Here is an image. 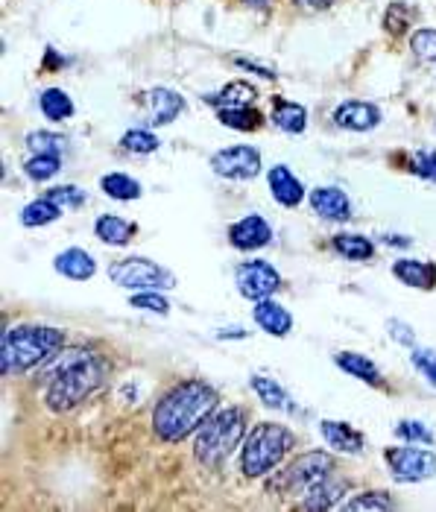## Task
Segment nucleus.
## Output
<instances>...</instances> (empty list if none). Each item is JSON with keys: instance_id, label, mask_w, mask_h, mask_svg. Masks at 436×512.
Returning <instances> with one entry per match:
<instances>
[{"instance_id": "f257e3e1", "label": "nucleus", "mask_w": 436, "mask_h": 512, "mask_svg": "<svg viewBox=\"0 0 436 512\" xmlns=\"http://www.w3.org/2000/svg\"><path fill=\"white\" fill-rule=\"evenodd\" d=\"M106 384V363L88 346H65L44 369V404L53 413H71Z\"/></svg>"}, {"instance_id": "f03ea898", "label": "nucleus", "mask_w": 436, "mask_h": 512, "mask_svg": "<svg viewBox=\"0 0 436 512\" xmlns=\"http://www.w3.org/2000/svg\"><path fill=\"white\" fill-rule=\"evenodd\" d=\"M217 410H220V393L202 378H188L170 387L153 407V431L161 442L179 445L188 436L197 434Z\"/></svg>"}, {"instance_id": "7ed1b4c3", "label": "nucleus", "mask_w": 436, "mask_h": 512, "mask_svg": "<svg viewBox=\"0 0 436 512\" xmlns=\"http://www.w3.org/2000/svg\"><path fill=\"white\" fill-rule=\"evenodd\" d=\"M68 346V334L50 325H15L0 343V372L6 378L39 369Z\"/></svg>"}, {"instance_id": "20e7f679", "label": "nucleus", "mask_w": 436, "mask_h": 512, "mask_svg": "<svg viewBox=\"0 0 436 512\" xmlns=\"http://www.w3.org/2000/svg\"><path fill=\"white\" fill-rule=\"evenodd\" d=\"M246 439V410L223 407L194 434V460L205 469H220Z\"/></svg>"}, {"instance_id": "39448f33", "label": "nucleus", "mask_w": 436, "mask_h": 512, "mask_svg": "<svg viewBox=\"0 0 436 512\" xmlns=\"http://www.w3.org/2000/svg\"><path fill=\"white\" fill-rule=\"evenodd\" d=\"M296 448V434L287 425L261 422L255 425L240 445V472L252 480L270 477L284 463V457Z\"/></svg>"}, {"instance_id": "423d86ee", "label": "nucleus", "mask_w": 436, "mask_h": 512, "mask_svg": "<svg viewBox=\"0 0 436 512\" xmlns=\"http://www.w3.org/2000/svg\"><path fill=\"white\" fill-rule=\"evenodd\" d=\"M109 278L112 284H118L123 290H173L176 287V276L156 264L153 258H144V255H129V258H120L109 267Z\"/></svg>"}, {"instance_id": "0eeeda50", "label": "nucleus", "mask_w": 436, "mask_h": 512, "mask_svg": "<svg viewBox=\"0 0 436 512\" xmlns=\"http://www.w3.org/2000/svg\"><path fill=\"white\" fill-rule=\"evenodd\" d=\"M331 472H334V460H331L328 451H305L278 474L273 483L287 495H305L308 489H314L325 477H331Z\"/></svg>"}, {"instance_id": "6e6552de", "label": "nucleus", "mask_w": 436, "mask_h": 512, "mask_svg": "<svg viewBox=\"0 0 436 512\" xmlns=\"http://www.w3.org/2000/svg\"><path fill=\"white\" fill-rule=\"evenodd\" d=\"M235 284L238 293L249 302H261V299H273L281 290V273L270 261H240L235 267Z\"/></svg>"}, {"instance_id": "1a4fd4ad", "label": "nucleus", "mask_w": 436, "mask_h": 512, "mask_svg": "<svg viewBox=\"0 0 436 512\" xmlns=\"http://www.w3.org/2000/svg\"><path fill=\"white\" fill-rule=\"evenodd\" d=\"M384 460H387L393 477L401 483H422L436 474V451H431V445L410 448V442H407L404 448H387Z\"/></svg>"}, {"instance_id": "9d476101", "label": "nucleus", "mask_w": 436, "mask_h": 512, "mask_svg": "<svg viewBox=\"0 0 436 512\" xmlns=\"http://www.w3.org/2000/svg\"><path fill=\"white\" fill-rule=\"evenodd\" d=\"M264 158L258 153V147L252 144H235V147H223L211 156V170L220 179L229 182H249L261 173Z\"/></svg>"}, {"instance_id": "9b49d317", "label": "nucleus", "mask_w": 436, "mask_h": 512, "mask_svg": "<svg viewBox=\"0 0 436 512\" xmlns=\"http://www.w3.org/2000/svg\"><path fill=\"white\" fill-rule=\"evenodd\" d=\"M229 243L240 252H258L273 243V226L261 214H246L229 226Z\"/></svg>"}, {"instance_id": "f8f14e48", "label": "nucleus", "mask_w": 436, "mask_h": 512, "mask_svg": "<svg viewBox=\"0 0 436 512\" xmlns=\"http://www.w3.org/2000/svg\"><path fill=\"white\" fill-rule=\"evenodd\" d=\"M308 205H311V211L317 217L328 220V223H346V220H352V199H349V194L343 188H337V185L314 188L308 194Z\"/></svg>"}, {"instance_id": "ddd939ff", "label": "nucleus", "mask_w": 436, "mask_h": 512, "mask_svg": "<svg viewBox=\"0 0 436 512\" xmlns=\"http://www.w3.org/2000/svg\"><path fill=\"white\" fill-rule=\"evenodd\" d=\"M334 123L346 132H372L381 126V109L366 100H346L334 109Z\"/></svg>"}, {"instance_id": "4468645a", "label": "nucleus", "mask_w": 436, "mask_h": 512, "mask_svg": "<svg viewBox=\"0 0 436 512\" xmlns=\"http://www.w3.org/2000/svg\"><path fill=\"white\" fill-rule=\"evenodd\" d=\"M267 185H270V194L281 208H299L305 202V185L299 182V176L287 164H276L267 173Z\"/></svg>"}, {"instance_id": "2eb2a0df", "label": "nucleus", "mask_w": 436, "mask_h": 512, "mask_svg": "<svg viewBox=\"0 0 436 512\" xmlns=\"http://www.w3.org/2000/svg\"><path fill=\"white\" fill-rule=\"evenodd\" d=\"M147 103H150V123L153 126H170L188 106L179 91L164 88V85H156L147 91Z\"/></svg>"}, {"instance_id": "dca6fc26", "label": "nucleus", "mask_w": 436, "mask_h": 512, "mask_svg": "<svg viewBox=\"0 0 436 512\" xmlns=\"http://www.w3.org/2000/svg\"><path fill=\"white\" fill-rule=\"evenodd\" d=\"M53 270L68 281H91L97 273V261L88 249L82 246H71V249H62L56 258H53Z\"/></svg>"}, {"instance_id": "f3484780", "label": "nucleus", "mask_w": 436, "mask_h": 512, "mask_svg": "<svg viewBox=\"0 0 436 512\" xmlns=\"http://www.w3.org/2000/svg\"><path fill=\"white\" fill-rule=\"evenodd\" d=\"M319 434L325 439V445L337 454H360L366 445V439L357 428H352L349 422H337V419H322Z\"/></svg>"}, {"instance_id": "a211bd4d", "label": "nucleus", "mask_w": 436, "mask_h": 512, "mask_svg": "<svg viewBox=\"0 0 436 512\" xmlns=\"http://www.w3.org/2000/svg\"><path fill=\"white\" fill-rule=\"evenodd\" d=\"M252 319H255L258 328H261L264 334H270V337H287V334L293 331V314H290L284 305H278L276 299H261V302H255Z\"/></svg>"}, {"instance_id": "6ab92c4d", "label": "nucleus", "mask_w": 436, "mask_h": 512, "mask_svg": "<svg viewBox=\"0 0 436 512\" xmlns=\"http://www.w3.org/2000/svg\"><path fill=\"white\" fill-rule=\"evenodd\" d=\"M393 276L413 290H434L436 287V264L434 261H419V258H398L393 264Z\"/></svg>"}, {"instance_id": "aec40b11", "label": "nucleus", "mask_w": 436, "mask_h": 512, "mask_svg": "<svg viewBox=\"0 0 436 512\" xmlns=\"http://www.w3.org/2000/svg\"><path fill=\"white\" fill-rule=\"evenodd\" d=\"M94 235L106 246H129L138 235V226L132 220H123L118 214H100L94 220Z\"/></svg>"}, {"instance_id": "412c9836", "label": "nucleus", "mask_w": 436, "mask_h": 512, "mask_svg": "<svg viewBox=\"0 0 436 512\" xmlns=\"http://www.w3.org/2000/svg\"><path fill=\"white\" fill-rule=\"evenodd\" d=\"M202 100L214 109H238V106H252L258 100V88L246 79H235L223 85L217 94H205Z\"/></svg>"}, {"instance_id": "4be33fe9", "label": "nucleus", "mask_w": 436, "mask_h": 512, "mask_svg": "<svg viewBox=\"0 0 436 512\" xmlns=\"http://www.w3.org/2000/svg\"><path fill=\"white\" fill-rule=\"evenodd\" d=\"M334 363H337L346 375H352V378L369 384V387H384V375H381V369H378V363H375L372 357L360 355V352H337Z\"/></svg>"}, {"instance_id": "5701e85b", "label": "nucleus", "mask_w": 436, "mask_h": 512, "mask_svg": "<svg viewBox=\"0 0 436 512\" xmlns=\"http://www.w3.org/2000/svg\"><path fill=\"white\" fill-rule=\"evenodd\" d=\"M249 387H252V393L258 395V401H261L267 410H278V413H293V410H296L290 393H287L278 381H273L270 375H252V378H249Z\"/></svg>"}, {"instance_id": "b1692460", "label": "nucleus", "mask_w": 436, "mask_h": 512, "mask_svg": "<svg viewBox=\"0 0 436 512\" xmlns=\"http://www.w3.org/2000/svg\"><path fill=\"white\" fill-rule=\"evenodd\" d=\"M270 120L276 123L281 132H287V135H302L308 129V109L302 103H293V100H284V97H273Z\"/></svg>"}, {"instance_id": "393cba45", "label": "nucleus", "mask_w": 436, "mask_h": 512, "mask_svg": "<svg viewBox=\"0 0 436 512\" xmlns=\"http://www.w3.org/2000/svg\"><path fill=\"white\" fill-rule=\"evenodd\" d=\"M346 489H349V486H346L343 480H331V477H325L322 483H317L314 489H308V492H305L302 507H305V510H317V512L334 510V507L343 501Z\"/></svg>"}, {"instance_id": "a878e982", "label": "nucleus", "mask_w": 436, "mask_h": 512, "mask_svg": "<svg viewBox=\"0 0 436 512\" xmlns=\"http://www.w3.org/2000/svg\"><path fill=\"white\" fill-rule=\"evenodd\" d=\"M62 208L53 202V199H47L41 194L39 199H33V202H27L24 208H21V226H27V229H41V226H50V223H56V220H62Z\"/></svg>"}, {"instance_id": "bb28decb", "label": "nucleus", "mask_w": 436, "mask_h": 512, "mask_svg": "<svg viewBox=\"0 0 436 512\" xmlns=\"http://www.w3.org/2000/svg\"><path fill=\"white\" fill-rule=\"evenodd\" d=\"M39 109L41 115L53 120V123H65V120L74 118V112H77L74 100L62 88H44L39 97Z\"/></svg>"}, {"instance_id": "cd10ccee", "label": "nucleus", "mask_w": 436, "mask_h": 512, "mask_svg": "<svg viewBox=\"0 0 436 512\" xmlns=\"http://www.w3.org/2000/svg\"><path fill=\"white\" fill-rule=\"evenodd\" d=\"M100 191L109 199H118V202H135V199H141V194H144L141 182L132 179L129 173H106L100 179Z\"/></svg>"}, {"instance_id": "c85d7f7f", "label": "nucleus", "mask_w": 436, "mask_h": 512, "mask_svg": "<svg viewBox=\"0 0 436 512\" xmlns=\"http://www.w3.org/2000/svg\"><path fill=\"white\" fill-rule=\"evenodd\" d=\"M334 252L346 261H369L375 255V243L366 235H352V232H340L331 240Z\"/></svg>"}, {"instance_id": "c756f323", "label": "nucleus", "mask_w": 436, "mask_h": 512, "mask_svg": "<svg viewBox=\"0 0 436 512\" xmlns=\"http://www.w3.org/2000/svg\"><path fill=\"white\" fill-rule=\"evenodd\" d=\"M217 120L226 129L235 132H258L264 126V115L255 106H238V109H217Z\"/></svg>"}, {"instance_id": "7c9ffc66", "label": "nucleus", "mask_w": 436, "mask_h": 512, "mask_svg": "<svg viewBox=\"0 0 436 512\" xmlns=\"http://www.w3.org/2000/svg\"><path fill=\"white\" fill-rule=\"evenodd\" d=\"M159 147H161L159 135H156V132H150V129H141V126H135V129H129V132H123V138H120V150H123V153H129V156H153Z\"/></svg>"}, {"instance_id": "2f4dec72", "label": "nucleus", "mask_w": 436, "mask_h": 512, "mask_svg": "<svg viewBox=\"0 0 436 512\" xmlns=\"http://www.w3.org/2000/svg\"><path fill=\"white\" fill-rule=\"evenodd\" d=\"M59 170H62V156H56V153H33V156L24 161V173H27V179H33V182H50V179H56L59 176Z\"/></svg>"}, {"instance_id": "473e14b6", "label": "nucleus", "mask_w": 436, "mask_h": 512, "mask_svg": "<svg viewBox=\"0 0 436 512\" xmlns=\"http://www.w3.org/2000/svg\"><path fill=\"white\" fill-rule=\"evenodd\" d=\"M346 510L349 512H384V510H396V501L381 492V489H369V492H360L355 498L346 501Z\"/></svg>"}, {"instance_id": "72a5a7b5", "label": "nucleus", "mask_w": 436, "mask_h": 512, "mask_svg": "<svg viewBox=\"0 0 436 512\" xmlns=\"http://www.w3.org/2000/svg\"><path fill=\"white\" fill-rule=\"evenodd\" d=\"M24 144H27V150H30V153H56V156H59V153L68 147V138H65V135H59V132H44V129H36V132H27Z\"/></svg>"}, {"instance_id": "f704fd0d", "label": "nucleus", "mask_w": 436, "mask_h": 512, "mask_svg": "<svg viewBox=\"0 0 436 512\" xmlns=\"http://www.w3.org/2000/svg\"><path fill=\"white\" fill-rule=\"evenodd\" d=\"M393 434L401 442H410V445H434L436 442L434 431L425 422H419V419H401L396 428H393Z\"/></svg>"}, {"instance_id": "c9c22d12", "label": "nucleus", "mask_w": 436, "mask_h": 512, "mask_svg": "<svg viewBox=\"0 0 436 512\" xmlns=\"http://www.w3.org/2000/svg\"><path fill=\"white\" fill-rule=\"evenodd\" d=\"M129 305H132L135 311H147V314H170V302L161 296V290H138V293L129 296Z\"/></svg>"}, {"instance_id": "e433bc0d", "label": "nucleus", "mask_w": 436, "mask_h": 512, "mask_svg": "<svg viewBox=\"0 0 436 512\" xmlns=\"http://www.w3.org/2000/svg\"><path fill=\"white\" fill-rule=\"evenodd\" d=\"M44 197L53 199L62 211H77L88 202V194L82 191L80 185H59V188H50L44 191Z\"/></svg>"}, {"instance_id": "4c0bfd02", "label": "nucleus", "mask_w": 436, "mask_h": 512, "mask_svg": "<svg viewBox=\"0 0 436 512\" xmlns=\"http://www.w3.org/2000/svg\"><path fill=\"white\" fill-rule=\"evenodd\" d=\"M410 50L419 62H436V30L434 27H419L410 36Z\"/></svg>"}, {"instance_id": "58836bf2", "label": "nucleus", "mask_w": 436, "mask_h": 512, "mask_svg": "<svg viewBox=\"0 0 436 512\" xmlns=\"http://www.w3.org/2000/svg\"><path fill=\"white\" fill-rule=\"evenodd\" d=\"M413 18H416V9H410L407 3H393L384 15V27L390 36H404L407 27L413 24Z\"/></svg>"}, {"instance_id": "ea45409f", "label": "nucleus", "mask_w": 436, "mask_h": 512, "mask_svg": "<svg viewBox=\"0 0 436 512\" xmlns=\"http://www.w3.org/2000/svg\"><path fill=\"white\" fill-rule=\"evenodd\" d=\"M410 363H413V369L431 384L436 390V352L434 349H419V346H413V352H410Z\"/></svg>"}, {"instance_id": "a19ab883", "label": "nucleus", "mask_w": 436, "mask_h": 512, "mask_svg": "<svg viewBox=\"0 0 436 512\" xmlns=\"http://www.w3.org/2000/svg\"><path fill=\"white\" fill-rule=\"evenodd\" d=\"M410 173L425 179V182H436V153L434 150H425V153H416L410 158Z\"/></svg>"}, {"instance_id": "79ce46f5", "label": "nucleus", "mask_w": 436, "mask_h": 512, "mask_svg": "<svg viewBox=\"0 0 436 512\" xmlns=\"http://www.w3.org/2000/svg\"><path fill=\"white\" fill-rule=\"evenodd\" d=\"M387 334H390L393 343L404 346V349H413L416 346V331L407 322H401V319H387Z\"/></svg>"}, {"instance_id": "37998d69", "label": "nucleus", "mask_w": 436, "mask_h": 512, "mask_svg": "<svg viewBox=\"0 0 436 512\" xmlns=\"http://www.w3.org/2000/svg\"><path fill=\"white\" fill-rule=\"evenodd\" d=\"M235 65L238 68H243V71H252V74H258V77H264V79H276L278 74L273 71V68H267V65H261V62H252V59H235Z\"/></svg>"}, {"instance_id": "c03bdc74", "label": "nucleus", "mask_w": 436, "mask_h": 512, "mask_svg": "<svg viewBox=\"0 0 436 512\" xmlns=\"http://www.w3.org/2000/svg\"><path fill=\"white\" fill-rule=\"evenodd\" d=\"M299 9H308V12H325L334 6V0H293Z\"/></svg>"}, {"instance_id": "a18cd8bd", "label": "nucleus", "mask_w": 436, "mask_h": 512, "mask_svg": "<svg viewBox=\"0 0 436 512\" xmlns=\"http://www.w3.org/2000/svg\"><path fill=\"white\" fill-rule=\"evenodd\" d=\"M249 337V331H243V328H220L217 331V340H246Z\"/></svg>"}, {"instance_id": "49530a36", "label": "nucleus", "mask_w": 436, "mask_h": 512, "mask_svg": "<svg viewBox=\"0 0 436 512\" xmlns=\"http://www.w3.org/2000/svg\"><path fill=\"white\" fill-rule=\"evenodd\" d=\"M384 243H387V246H401V249H404V246H410V237L384 235Z\"/></svg>"}, {"instance_id": "de8ad7c7", "label": "nucleus", "mask_w": 436, "mask_h": 512, "mask_svg": "<svg viewBox=\"0 0 436 512\" xmlns=\"http://www.w3.org/2000/svg\"><path fill=\"white\" fill-rule=\"evenodd\" d=\"M243 3H246L249 9H258V12H264V9H270L276 0H243Z\"/></svg>"}]
</instances>
